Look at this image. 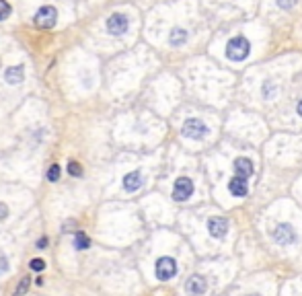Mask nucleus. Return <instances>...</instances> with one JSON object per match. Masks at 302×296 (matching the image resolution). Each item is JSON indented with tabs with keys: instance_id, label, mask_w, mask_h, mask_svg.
<instances>
[{
	"instance_id": "obj_1",
	"label": "nucleus",
	"mask_w": 302,
	"mask_h": 296,
	"mask_svg": "<svg viewBox=\"0 0 302 296\" xmlns=\"http://www.w3.org/2000/svg\"><path fill=\"white\" fill-rule=\"evenodd\" d=\"M249 51H251V43H249V39L243 37V35L232 37V39L228 41V45H226V56H228V60H232V62L245 60V58L249 56Z\"/></svg>"
},
{
	"instance_id": "obj_2",
	"label": "nucleus",
	"mask_w": 302,
	"mask_h": 296,
	"mask_svg": "<svg viewBox=\"0 0 302 296\" xmlns=\"http://www.w3.org/2000/svg\"><path fill=\"white\" fill-rule=\"evenodd\" d=\"M58 23V10L54 6H41L35 16H33V25L39 29H52Z\"/></svg>"
},
{
	"instance_id": "obj_3",
	"label": "nucleus",
	"mask_w": 302,
	"mask_h": 296,
	"mask_svg": "<svg viewBox=\"0 0 302 296\" xmlns=\"http://www.w3.org/2000/svg\"><path fill=\"white\" fill-rule=\"evenodd\" d=\"M177 274V261L173 257H160L156 261V278L158 280H171V278Z\"/></svg>"
},
{
	"instance_id": "obj_4",
	"label": "nucleus",
	"mask_w": 302,
	"mask_h": 296,
	"mask_svg": "<svg viewBox=\"0 0 302 296\" xmlns=\"http://www.w3.org/2000/svg\"><path fill=\"white\" fill-rule=\"evenodd\" d=\"M183 136L185 138H193V140H199V138H204L208 134V128L204 121H199V119H187L185 124H183Z\"/></svg>"
},
{
	"instance_id": "obj_5",
	"label": "nucleus",
	"mask_w": 302,
	"mask_h": 296,
	"mask_svg": "<svg viewBox=\"0 0 302 296\" xmlns=\"http://www.w3.org/2000/svg\"><path fill=\"white\" fill-rule=\"evenodd\" d=\"M274 241L278 243V245H290V243H294V241H296L294 226H292V224H286V222L278 224L276 231H274Z\"/></svg>"
},
{
	"instance_id": "obj_6",
	"label": "nucleus",
	"mask_w": 302,
	"mask_h": 296,
	"mask_svg": "<svg viewBox=\"0 0 302 296\" xmlns=\"http://www.w3.org/2000/svg\"><path fill=\"white\" fill-rule=\"evenodd\" d=\"M191 194H193V181L189 177H179L173 187V198L177 202H185L187 198H191Z\"/></svg>"
},
{
	"instance_id": "obj_7",
	"label": "nucleus",
	"mask_w": 302,
	"mask_h": 296,
	"mask_svg": "<svg viewBox=\"0 0 302 296\" xmlns=\"http://www.w3.org/2000/svg\"><path fill=\"white\" fill-rule=\"evenodd\" d=\"M128 27H130V21H128V16L122 14V12H115L107 19V31L111 33V35H122V33L128 31Z\"/></svg>"
},
{
	"instance_id": "obj_8",
	"label": "nucleus",
	"mask_w": 302,
	"mask_h": 296,
	"mask_svg": "<svg viewBox=\"0 0 302 296\" xmlns=\"http://www.w3.org/2000/svg\"><path fill=\"white\" fill-rule=\"evenodd\" d=\"M208 231L214 239H224L228 233V220L226 218H210L208 220Z\"/></svg>"
},
{
	"instance_id": "obj_9",
	"label": "nucleus",
	"mask_w": 302,
	"mask_h": 296,
	"mask_svg": "<svg viewBox=\"0 0 302 296\" xmlns=\"http://www.w3.org/2000/svg\"><path fill=\"white\" fill-rule=\"evenodd\" d=\"M206 288H208V282H206V278H201V276H191L189 280L185 282V290H187L191 296L204 294Z\"/></svg>"
},
{
	"instance_id": "obj_10",
	"label": "nucleus",
	"mask_w": 302,
	"mask_h": 296,
	"mask_svg": "<svg viewBox=\"0 0 302 296\" xmlns=\"http://www.w3.org/2000/svg\"><path fill=\"white\" fill-rule=\"evenodd\" d=\"M228 189H230V194H232V196H237V198H245V196H247V191H249V187H247V179H243V177H232V179H230V183H228Z\"/></svg>"
},
{
	"instance_id": "obj_11",
	"label": "nucleus",
	"mask_w": 302,
	"mask_h": 296,
	"mask_svg": "<svg viewBox=\"0 0 302 296\" xmlns=\"http://www.w3.org/2000/svg\"><path fill=\"white\" fill-rule=\"evenodd\" d=\"M234 173H237V177H251L253 175V163H251L249 159H237L234 161Z\"/></svg>"
},
{
	"instance_id": "obj_12",
	"label": "nucleus",
	"mask_w": 302,
	"mask_h": 296,
	"mask_svg": "<svg viewBox=\"0 0 302 296\" xmlns=\"http://www.w3.org/2000/svg\"><path fill=\"white\" fill-rule=\"evenodd\" d=\"M4 78L8 84H19L25 80V68L23 66H10L6 68V72H4Z\"/></svg>"
},
{
	"instance_id": "obj_13",
	"label": "nucleus",
	"mask_w": 302,
	"mask_h": 296,
	"mask_svg": "<svg viewBox=\"0 0 302 296\" xmlns=\"http://www.w3.org/2000/svg\"><path fill=\"white\" fill-rule=\"evenodd\" d=\"M140 187H142V175L138 171L128 173V175L124 177V189L126 191H138Z\"/></svg>"
},
{
	"instance_id": "obj_14",
	"label": "nucleus",
	"mask_w": 302,
	"mask_h": 296,
	"mask_svg": "<svg viewBox=\"0 0 302 296\" xmlns=\"http://www.w3.org/2000/svg\"><path fill=\"white\" fill-rule=\"evenodd\" d=\"M169 41H171V45H183L187 41V31L185 29H173L171 35H169Z\"/></svg>"
},
{
	"instance_id": "obj_15",
	"label": "nucleus",
	"mask_w": 302,
	"mask_h": 296,
	"mask_svg": "<svg viewBox=\"0 0 302 296\" xmlns=\"http://www.w3.org/2000/svg\"><path fill=\"white\" fill-rule=\"evenodd\" d=\"M74 247H76L78 251H82V249H89V247H91V239H89L85 233H76Z\"/></svg>"
},
{
	"instance_id": "obj_16",
	"label": "nucleus",
	"mask_w": 302,
	"mask_h": 296,
	"mask_svg": "<svg viewBox=\"0 0 302 296\" xmlns=\"http://www.w3.org/2000/svg\"><path fill=\"white\" fill-rule=\"evenodd\" d=\"M10 12H12V8H10V4L6 2V0H0V21H4V19H8V16H10Z\"/></svg>"
},
{
	"instance_id": "obj_17",
	"label": "nucleus",
	"mask_w": 302,
	"mask_h": 296,
	"mask_svg": "<svg viewBox=\"0 0 302 296\" xmlns=\"http://www.w3.org/2000/svg\"><path fill=\"white\" fill-rule=\"evenodd\" d=\"M60 179V165H52L47 169V181H52V183H56Z\"/></svg>"
},
{
	"instance_id": "obj_18",
	"label": "nucleus",
	"mask_w": 302,
	"mask_h": 296,
	"mask_svg": "<svg viewBox=\"0 0 302 296\" xmlns=\"http://www.w3.org/2000/svg\"><path fill=\"white\" fill-rule=\"evenodd\" d=\"M68 173H70L72 177H80L82 175V169H80V165L76 161H70L68 163Z\"/></svg>"
},
{
	"instance_id": "obj_19",
	"label": "nucleus",
	"mask_w": 302,
	"mask_h": 296,
	"mask_svg": "<svg viewBox=\"0 0 302 296\" xmlns=\"http://www.w3.org/2000/svg\"><path fill=\"white\" fill-rule=\"evenodd\" d=\"M29 284H31V280H29V278H23V280H21V284L16 286V296H23V294L27 292Z\"/></svg>"
},
{
	"instance_id": "obj_20",
	"label": "nucleus",
	"mask_w": 302,
	"mask_h": 296,
	"mask_svg": "<svg viewBox=\"0 0 302 296\" xmlns=\"http://www.w3.org/2000/svg\"><path fill=\"white\" fill-rule=\"evenodd\" d=\"M29 268H31L33 272H41V270L45 268V261H43V259H31Z\"/></svg>"
},
{
	"instance_id": "obj_21",
	"label": "nucleus",
	"mask_w": 302,
	"mask_h": 296,
	"mask_svg": "<svg viewBox=\"0 0 302 296\" xmlns=\"http://www.w3.org/2000/svg\"><path fill=\"white\" fill-rule=\"evenodd\" d=\"M8 272V259L4 255H0V276Z\"/></svg>"
},
{
	"instance_id": "obj_22",
	"label": "nucleus",
	"mask_w": 302,
	"mask_h": 296,
	"mask_svg": "<svg viewBox=\"0 0 302 296\" xmlns=\"http://www.w3.org/2000/svg\"><path fill=\"white\" fill-rule=\"evenodd\" d=\"M296 2H298V0H278V4H280L282 8H292Z\"/></svg>"
},
{
	"instance_id": "obj_23",
	"label": "nucleus",
	"mask_w": 302,
	"mask_h": 296,
	"mask_svg": "<svg viewBox=\"0 0 302 296\" xmlns=\"http://www.w3.org/2000/svg\"><path fill=\"white\" fill-rule=\"evenodd\" d=\"M6 216H8V208H6V204L0 202V222H2Z\"/></svg>"
},
{
	"instance_id": "obj_24",
	"label": "nucleus",
	"mask_w": 302,
	"mask_h": 296,
	"mask_svg": "<svg viewBox=\"0 0 302 296\" xmlns=\"http://www.w3.org/2000/svg\"><path fill=\"white\" fill-rule=\"evenodd\" d=\"M272 93H276V86L272 89V84H270V82H265V84H263V95H265V97H270Z\"/></svg>"
},
{
	"instance_id": "obj_25",
	"label": "nucleus",
	"mask_w": 302,
	"mask_h": 296,
	"mask_svg": "<svg viewBox=\"0 0 302 296\" xmlns=\"http://www.w3.org/2000/svg\"><path fill=\"white\" fill-rule=\"evenodd\" d=\"M45 245H47V239H39L37 241V249H45Z\"/></svg>"
},
{
	"instance_id": "obj_26",
	"label": "nucleus",
	"mask_w": 302,
	"mask_h": 296,
	"mask_svg": "<svg viewBox=\"0 0 302 296\" xmlns=\"http://www.w3.org/2000/svg\"><path fill=\"white\" fill-rule=\"evenodd\" d=\"M298 115H300V117H302V101H300V103H298Z\"/></svg>"
},
{
	"instance_id": "obj_27",
	"label": "nucleus",
	"mask_w": 302,
	"mask_h": 296,
	"mask_svg": "<svg viewBox=\"0 0 302 296\" xmlns=\"http://www.w3.org/2000/svg\"><path fill=\"white\" fill-rule=\"evenodd\" d=\"M249 296H259V294H249Z\"/></svg>"
}]
</instances>
